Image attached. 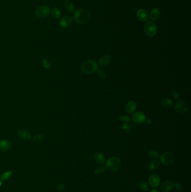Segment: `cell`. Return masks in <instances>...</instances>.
I'll return each instance as SVG.
<instances>
[{
  "mask_svg": "<svg viewBox=\"0 0 191 192\" xmlns=\"http://www.w3.org/2000/svg\"><path fill=\"white\" fill-rule=\"evenodd\" d=\"M119 120L120 121H125V122H129L130 120V117L128 116H121L119 117Z\"/></svg>",
  "mask_w": 191,
  "mask_h": 192,
  "instance_id": "cell-34",
  "label": "cell"
},
{
  "mask_svg": "<svg viewBox=\"0 0 191 192\" xmlns=\"http://www.w3.org/2000/svg\"><path fill=\"white\" fill-rule=\"evenodd\" d=\"M121 128L123 130H125L126 132H129L131 130V126L128 125L127 123H124L123 125L121 127Z\"/></svg>",
  "mask_w": 191,
  "mask_h": 192,
  "instance_id": "cell-31",
  "label": "cell"
},
{
  "mask_svg": "<svg viewBox=\"0 0 191 192\" xmlns=\"http://www.w3.org/2000/svg\"><path fill=\"white\" fill-rule=\"evenodd\" d=\"M146 121V123H147L148 124H149V125H150V124H152V120H151L150 119H146V121Z\"/></svg>",
  "mask_w": 191,
  "mask_h": 192,
  "instance_id": "cell-35",
  "label": "cell"
},
{
  "mask_svg": "<svg viewBox=\"0 0 191 192\" xmlns=\"http://www.w3.org/2000/svg\"><path fill=\"white\" fill-rule=\"evenodd\" d=\"M72 19L70 16H65L60 20L59 25L61 28H67L71 25Z\"/></svg>",
  "mask_w": 191,
  "mask_h": 192,
  "instance_id": "cell-12",
  "label": "cell"
},
{
  "mask_svg": "<svg viewBox=\"0 0 191 192\" xmlns=\"http://www.w3.org/2000/svg\"><path fill=\"white\" fill-rule=\"evenodd\" d=\"M172 96H173V97L175 100H178L179 98V94L178 92L175 90H172Z\"/></svg>",
  "mask_w": 191,
  "mask_h": 192,
  "instance_id": "cell-33",
  "label": "cell"
},
{
  "mask_svg": "<svg viewBox=\"0 0 191 192\" xmlns=\"http://www.w3.org/2000/svg\"><path fill=\"white\" fill-rule=\"evenodd\" d=\"M94 159L96 163L102 165L105 161V158L104 156L99 152H96L94 155Z\"/></svg>",
  "mask_w": 191,
  "mask_h": 192,
  "instance_id": "cell-16",
  "label": "cell"
},
{
  "mask_svg": "<svg viewBox=\"0 0 191 192\" xmlns=\"http://www.w3.org/2000/svg\"><path fill=\"white\" fill-rule=\"evenodd\" d=\"M11 147V143L7 140H2L0 141V150L2 151L9 150Z\"/></svg>",
  "mask_w": 191,
  "mask_h": 192,
  "instance_id": "cell-15",
  "label": "cell"
},
{
  "mask_svg": "<svg viewBox=\"0 0 191 192\" xmlns=\"http://www.w3.org/2000/svg\"><path fill=\"white\" fill-rule=\"evenodd\" d=\"M73 19L75 22L78 24H86L90 19V14L86 10H78L74 13Z\"/></svg>",
  "mask_w": 191,
  "mask_h": 192,
  "instance_id": "cell-1",
  "label": "cell"
},
{
  "mask_svg": "<svg viewBox=\"0 0 191 192\" xmlns=\"http://www.w3.org/2000/svg\"><path fill=\"white\" fill-rule=\"evenodd\" d=\"M161 104L163 106L167 108L172 107L173 105V102L169 98H164L161 101Z\"/></svg>",
  "mask_w": 191,
  "mask_h": 192,
  "instance_id": "cell-20",
  "label": "cell"
},
{
  "mask_svg": "<svg viewBox=\"0 0 191 192\" xmlns=\"http://www.w3.org/2000/svg\"><path fill=\"white\" fill-rule=\"evenodd\" d=\"M98 74L100 78H102V79H106V78H107L106 73L104 72L102 69H99L98 70Z\"/></svg>",
  "mask_w": 191,
  "mask_h": 192,
  "instance_id": "cell-29",
  "label": "cell"
},
{
  "mask_svg": "<svg viewBox=\"0 0 191 192\" xmlns=\"http://www.w3.org/2000/svg\"><path fill=\"white\" fill-rule=\"evenodd\" d=\"M42 66L44 69H48L51 66V63L48 61V60L44 59L42 60Z\"/></svg>",
  "mask_w": 191,
  "mask_h": 192,
  "instance_id": "cell-27",
  "label": "cell"
},
{
  "mask_svg": "<svg viewBox=\"0 0 191 192\" xmlns=\"http://www.w3.org/2000/svg\"><path fill=\"white\" fill-rule=\"evenodd\" d=\"M44 139V136L43 135H36L33 138V140L35 142H40L42 141V140Z\"/></svg>",
  "mask_w": 191,
  "mask_h": 192,
  "instance_id": "cell-32",
  "label": "cell"
},
{
  "mask_svg": "<svg viewBox=\"0 0 191 192\" xmlns=\"http://www.w3.org/2000/svg\"><path fill=\"white\" fill-rule=\"evenodd\" d=\"M106 169V167L103 165H99L94 170V173L96 174H100L104 172Z\"/></svg>",
  "mask_w": 191,
  "mask_h": 192,
  "instance_id": "cell-25",
  "label": "cell"
},
{
  "mask_svg": "<svg viewBox=\"0 0 191 192\" xmlns=\"http://www.w3.org/2000/svg\"><path fill=\"white\" fill-rule=\"evenodd\" d=\"M1 186V181H0V186Z\"/></svg>",
  "mask_w": 191,
  "mask_h": 192,
  "instance_id": "cell-37",
  "label": "cell"
},
{
  "mask_svg": "<svg viewBox=\"0 0 191 192\" xmlns=\"http://www.w3.org/2000/svg\"><path fill=\"white\" fill-rule=\"evenodd\" d=\"M138 187L140 189L144 192H148L150 189V186L149 184L145 181H140L138 183Z\"/></svg>",
  "mask_w": 191,
  "mask_h": 192,
  "instance_id": "cell-19",
  "label": "cell"
},
{
  "mask_svg": "<svg viewBox=\"0 0 191 192\" xmlns=\"http://www.w3.org/2000/svg\"><path fill=\"white\" fill-rule=\"evenodd\" d=\"M160 165V161L157 160H154L150 162L149 165V168L150 170H154L156 168H158Z\"/></svg>",
  "mask_w": 191,
  "mask_h": 192,
  "instance_id": "cell-23",
  "label": "cell"
},
{
  "mask_svg": "<svg viewBox=\"0 0 191 192\" xmlns=\"http://www.w3.org/2000/svg\"><path fill=\"white\" fill-rule=\"evenodd\" d=\"M175 110L179 114H185L188 111V106L185 102L180 101L175 104Z\"/></svg>",
  "mask_w": 191,
  "mask_h": 192,
  "instance_id": "cell-7",
  "label": "cell"
},
{
  "mask_svg": "<svg viewBox=\"0 0 191 192\" xmlns=\"http://www.w3.org/2000/svg\"><path fill=\"white\" fill-rule=\"evenodd\" d=\"M149 155L150 157L154 158V159H157L160 157L159 153L155 150H150L149 152Z\"/></svg>",
  "mask_w": 191,
  "mask_h": 192,
  "instance_id": "cell-26",
  "label": "cell"
},
{
  "mask_svg": "<svg viewBox=\"0 0 191 192\" xmlns=\"http://www.w3.org/2000/svg\"><path fill=\"white\" fill-rule=\"evenodd\" d=\"M132 119L138 124H143L146 121V116L143 112L138 111L133 114Z\"/></svg>",
  "mask_w": 191,
  "mask_h": 192,
  "instance_id": "cell-8",
  "label": "cell"
},
{
  "mask_svg": "<svg viewBox=\"0 0 191 192\" xmlns=\"http://www.w3.org/2000/svg\"><path fill=\"white\" fill-rule=\"evenodd\" d=\"M173 183L170 180H165L162 183L160 186V189L163 192H169L173 189Z\"/></svg>",
  "mask_w": 191,
  "mask_h": 192,
  "instance_id": "cell-11",
  "label": "cell"
},
{
  "mask_svg": "<svg viewBox=\"0 0 191 192\" xmlns=\"http://www.w3.org/2000/svg\"><path fill=\"white\" fill-rule=\"evenodd\" d=\"M137 18L141 21H146L149 19V13L145 9H140L137 11Z\"/></svg>",
  "mask_w": 191,
  "mask_h": 192,
  "instance_id": "cell-10",
  "label": "cell"
},
{
  "mask_svg": "<svg viewBox=\"0 0 191 192\" xmlns=\"http://www.w3.org/2000/svg\"><path fill=\"white\" fill-rule=\"evenodd\" d=\"M51 15L54 18L58 19L61 16V11L58 9L53 8L51 10Z\"/></svg>",
  "mask_w": 191,
  "mask_h": 192,
  "instance_id": "cell-24",
  "label": "cell"
},
{
  "mask_svg": "<svg viewBox=\"0 0 191 192\" xmlns=\"http://www.w3.org/2000/svg\"><path fill=\"white\" fill-rule=\"evenodd\" d=\"M50 13V9L47 6H41L36 9V15L39 18H44L48 16Z\"/></svg>",
  "mask_w": 191,
  "mask_h": 192,
  "instance_id": "cell-6",
  "label": "cell"
},
{
  "mask_svg": "<svg viewBox=\"0 0 191 192\" xmlns=\"http://www.w3.org/2000/svg\"><path fill=\"white\" fill-rule=\"evenodd\" d=\"M136 107H137L136 103L134 101H130L127 104L126 111L128 113L132 114L136 110Z\"/></svg>",
  "mask_w": 191,
  "mask_h": 192,
  "instance_id": "cell-18",
  "label": "cell"
},
{
  "mask_svg": "<svg viewBox=\"0 0 191 192\" xmlns=\"http://www.w3.org/2000/svg\"><path fill=\"white\" fill-rule=\"evenodd\" d=\"M18 134L19 138H21L24 140H29L31 139L30 133L26 130L25 129L20 130L18 131Z\"/></svg>",
  "mask_w": 191,
  "mask_h": 192,
  "instance_id": "cell-13",
  "label": "cell"
},
{
  "mask_svg": "<svg viewBox=\"0 0 191 192\" xmlns=\"http://www.w3.org/2000/svg\"><path fill=\"white\" fill-rule=\"evenodd\" d=\"M160 16V10L158 8H154L151 10V11L150 12L149 18L153 21H155L159 18Z\"/></svg>",
  "mask_w": 191,
  "mask_h": 192,
  "instance_id": "cell-14",
  "label": "cell"
},
{
  "mask_svg": "<svg viewBox=\"0 0 191 192\" xmlns=\"http://www.w3.org/2000/svg\"><path fill=\"white\" fill-rule=\"evenodd\" d=\"M174 186L175 188V189L178 192H180L182 189V185L180 182H178V181L175 182L174 184Z\"/></svg>",
  "mask_w": 191,
  "mask_h": 192,
  "instance_id": "cell-28",
  "label": "cell"
},
{
  "mask_svg": "<svg viewBox=\"0 0 191 192\" xmlns=\"http://www.w3.org/2000/svg\"><path fill=\"white\" fill-rule=\"evenodd\" d=\"M65 6L66 7V10L68 12H73L75 9L73 4L72 3L70 0H66L65 1Z\"/></svg>",
  "mask_w": 191,
  "mask_h": 192,
  "instance_id": "cell-21",
  "label": "cell"
},
{
  "mask_svg": "<svg viewBox=\"0 0 191 192\" xmlns=\"http://www.w3.org/2000/svg\"><path fill=\"white\" fill-rule=\"evenodd\" d=\"M111 57L109 54H105L99 60V65L101 66H107L110 61Z\"/></svg>",
  "mask_w": 191,
  "mask_h": 192,
  "instance_id": "cell-17",
  "label": "cell"
},
{
  "mask_svg": "<svg viewBox=\"0 0 191 192\" xmlns=\"http://www.w3.org/2000/svg\"><path fill=\"white\" fill-rule=\"evenodd\" d=\"M121 166V162L120 159L116 157L109 158L106 162L105 167L108 170L112 172H115L120 170Z\"/></svg>",
  "mask_w": 191,
  "mask_h": 192,
  "instance_id": "cell-2",
  "label": "cell"
},
{
  "mask_svg": "<svg viewBox=\"0 0 191 192\" xmlns=\"http://www.w3.org/2000/svg\"><path fill=\"white\" fill-rule=\"evenodd\" d=\"M12 172L11 171H9L5 173H4L0 176V180L1 181H5L8 180L12 175Z\"/></svg>",
  "mask_w": 191,
  "mask_h": 192,
  "instance_id": "cell-22",
  "label": "cell"
},
{
  "mask_svg": "<svg viewBox=\"0 0 191 192\" xmlns=\"http://www.w3.org/2000/svg\"><path fill=\"white\" fill-rule=\"evenodd\" d=\"M150 192H160V191H158V190H157V189H153V190H151Z\"/></svg>",
  "mask_w": 191,
  "mask_h": 192,
  "instance_id": "cell-36",
  "label": "cell"
},
{
  "mask_svg": "<svg viewBox=\"0 0 191 192\" xmlns=\"http://www.w3.org/2000/svg\"><path fill=\"white\" fill-rule=\"evenodd\" d=\"M98 67V65L94 60H86L83 64L82 70L86 74H90L97 71Z\"/></svg>",
  "mask_w": 191,
  "mask_h": 192,
  "instance_id": "cell-3",
  "label": "cell"
},
{
  "mask_svg": "<svg viewBox=\"0 0 191 192\" xmlns=\"http://www.w3.org/2000/svg\"><path fill=\"white\" fill-rule=\"evenodd\" d=\"M160 178L157 174H153L150 176L149 179V186L152 188H157L160 185Z\"/></svg>",
  "mask_w": 191,
  "mask_h": 192,
  "instance_id": "cell-9",
  "label": "cell"
},
{
  "mask_svg": "<svg viewBox=\"0 0 191 192\" xmlns=\"http://www.w3.org/2000/svg\"><path fill=\"white\" fill-rule=\"evenodd\" d=\"M161 163L166 166L171 165L175 161V156L172 152L167 151L160 156Z\"/></svg>",
  "mask_w": 191,
  "mask_h": 192,
  "instance_id": "cell-4",
  "label": "cell"
},
{
  "mask_svg": "<svg viewBox=\"0 0 191 192\" xmlns=\"http://www.w3.org/2000/svg\"><path fill=\"white\" fill-rule=\"evenodd\" d=\"M66 187V184L64 183H61L60 184L58 185V186H57L56 189L57 191L58 192H61L62 191H63L65 189Z\"/></svg>",
  "mask_w": 191,
  "mask_h": 192,
  "instance_id": "cell-30",
  "label": "cell"
},
{
  "mask_svg": "<svg viewBox=\"0 0 191 192\" xmlns=\"http://www.w3.org/2000/svg\"><path fill=\"white\" fill-rule=\"evenodd\" d=\"M156 25L153 22L149 21L145 25L144 32L147 36L149 37L154 36L156 33Z\"/></svg>",
  "mask_w": 191,
  "mask_h": 192,
  "instance_id": "cell-5",
  "label": "cell"
}]
</instances>
